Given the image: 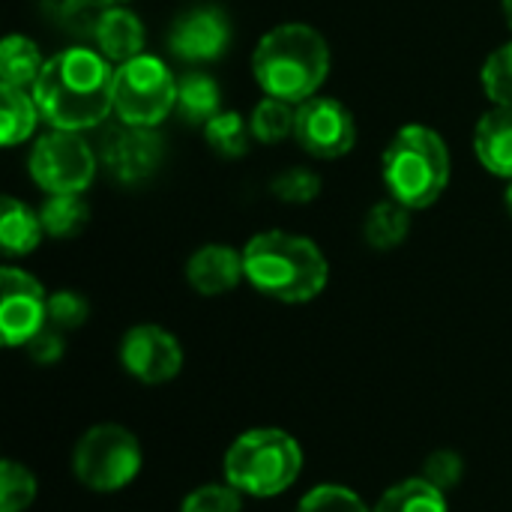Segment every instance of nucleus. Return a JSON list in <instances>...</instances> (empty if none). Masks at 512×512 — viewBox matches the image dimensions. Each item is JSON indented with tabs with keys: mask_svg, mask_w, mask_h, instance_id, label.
<instances>
[{
	"mask_svg": "<svg viewBox=\"0 0 512 512\" xmlns=\"http://www.w3.org/2000/svg\"><path fill=\"white\" fill-rule=\"evenodd\" d=\"M39 105L30 90L0 84V138L6 147L27 141L39 123Z\"/></svg>",
	"mask_w": 512,
	"mask_h": 512,
	"instance_id": "nucleus-19",
	"label": "nucleus"
},
{
	"mask_svg": "<svg viewBox=\"0 0 512 512\" xmlns=\"http://www.w3.org/2000/svg\"><path fill=\"white\" fill-rule=\"evenodd\" d=\"M48 324L45 288L18 267L0 270V333L9 348L27 345Z\"/></svg>",
	"mask_w": 512,
	"mask_h": 512,
	"instance_id": "nucleus-10",
	"label": "nucleus"
},
{
	"mask_svg": "<svg viewBox=\"0 0 512 512\" xmlns=\"http://www.w3.org/2000/svg\"><path fill=\"white\" fill-rule=\"evenodd\" d=\"M183 123L207 126L216 114H222V87L213 75L189 69L177 78V108Z\"/></svg>",
	"mask_w": 512,
	"mask_h": 512,
	"instance_id": "nucleus-17",
	"label": "nucleus"
},
{
	"mask_svg": "<svg viewBox=\"0 0 512 512\" xmlns=\"http://www.w3.org/2000/svg\"><path fill=\"white\" fill-rule=\"evenodd\" d=\"M270 192L282 204H309L321 195V177L306 165H294L273 177Z\"/></svg>",
	"mask_w": 512,
	"mask_h": 512,
	"instance_id": "nucleus-27",
	"label": "nucleus"
},
{
	"mask_svg": "<svg viewBox=\"0 0 512 512\" xmlns=\"http://www.w3.org/2000/svg\"><path fill=\"white\" fill-rule=\"evenodd\" d=\"M177 108V78L171 69L153 57L141 54L117 66L114 81V114L126 126L156 129Z\"/></svg>",
	"mask_w": 512,
	"mask_h": 512,
	"instance_id": "nucleus-6",
	"label": "nucleus"
},
{
	"mask_svg": "<svg viewBox=\"0 0 512 512\" xmlns=\"http://www.w3.org/2000/svg\"><path fill=\"white\" fill-rule=\"evenodd\" d=\"M72 471L90 492H120L141 471V444L117 423L93 426L75 444Z\"/></svg>",
	"mask_w": 512,
	"mask_h": 512,
	"instance_id": "nucleus-7",
	"label": "nucleus"
},
{
	"mask_svg": "<svg viewBox=\"0 0 512 512\" xmlns=\"http://www.w3.org/2000/svg\"><path fill=\"white\" fill-rule=\"evenodd\" d=\"M39 219L48 237L69 240L78 237L90 222V207L81 195H48L39 207Z\"/></svg>",
	"mask_w": 512,
	"mask_h": 512,
	"instance_id": "nucleus-22",
	"label": "nucleus"
},
{
	"mask_svg": "<svg viewBox=\"0 0 512 512\" xmlns=\"http://www.w3.org/2000/svg\"><path fill=\"white\" fill-rule=\"evenodd\" d=\"M411 234V210L399 201H378L366 222H363V237L372 249L378 252H390L396 246H402Z\"/></svg>",
	"mask_w": 512,
	"mask_h": 512,
	"instance_id": "nucleus-20",
	"label": "nucleus"
},
{
	"mask_svg": "<svg viewBox=\"0 0 512 512\" xmlns=\"http://www.w3.org/2000/svg\"><path fill=\"white\" fill-rule=\"evenodd\" d=\"M27 354L36 360V363H42V366H48V363H57L60 357H63V330H57V327H51V324H45L27 345Z\"/></svg>",
	"mask_w": 512,
	"mask_h": 512,
	"instance_id": "nucleus-33",
	"label": "nucleus"
},
{
	"mask_svg": "<svg viewBox=\"0 0 512 512\" xmlns=\"http://www.w3.org/2000/svg\"><path fill=\"white\" fill-rule=\"evenodd\" d=\"M117 69L93 48H66L45 60L33 99L51 129L84 132L114 111Z\"/></svg>",
	"mask_w": 512,
	"mask_h": 512,
	"instance_id": "nucleus-1",
	"label": "nucleus"
},
{
	"mask_svg": "<svg viewBox=\"0 0 512 512\" xmlns=\"http://www.w3.org/2000/svg\"><path fill=\"white\" fill-rule=\"evenodd\" d=\"M501 9H504V18H507V24H510L512 30V0H501Z\"/></svg>",
	"mask_w": 512,
	"mask_h": 512,
	"instance_id": "nucleus-34",
	"label": "nucleus"
},
{
	"mask_svg": "<svg viewBox=\"0 0 512 512\" xmlns=\"http://www.w3.org/2000/svg\"><path fill=\"white\" fill-rule=\"evenodd\" d=\"M303 468L300 444L282 429H252L225 453V480L252 498H276L294 486Z\"/></svg>",
	"mask_w": 512,
	"mask_h": 512,
	"instance_id": "nucleus-5",
	"label": "nucleus"
},
{
	"mask_svg": "<svg viewBox=\"0 0 512 512\" xmlns=\"http://www.w3.org/2000/svg\"><path fill=\"white\" fill-rule=\"evenodd\" d=\"M474 153L486 171L512 180V108L495 105L474 129Z\"/></svg>",
	"mask_w": 512,
	"mask_h": 512,
	"instance_id": "nucleus-16",
	"label": "nucleus"
},
{
	"mask_svg": "<svg viewBox=\"0 0 512 512\" xmlns=\"http://www.w3.org/2000/svg\"><path fill=\"white\" fill-rule=\"evenodd\" d=\"M423 477H426L432 486H438L441 492L453 489V486L462 480V456H456V453H450V450L432 453V456L426 459V465H423Z\"/></svg>",
	"mask_w": 512,
	"mask_h": 512,
	"instance_id": "nucleus-32",
	"label": "nucleus"
},
{
	"mask_svg": "<svg viewBox=\"0 0 512 512\" xmlns=\"http://www.w3.org/2000/svg\"><path fill=\"white\" fill-rule=\"evenodd\" d=\"M162 135L156 129L126 126L111 132L102 144V168L123 186L147 180L162 162Z\"/></svg>",
	"mask_w": 512,
	"mask_h": 512,
	"instance_id": "nucleus-13",
	"label": "nucleus"
},
{
	"mask_svg": "<svg viewBox=\"0 0 512 512\" xmlns=\"http://www.w3.org/2000/svg\"><path fill=\"white\" fill-rule=\"evenodd\" d=\"M483 90L486 96L501 105V108H512V42L495 48L486 63H483Z\"/></svg>",
	"mask_w": 512,
	"mask_h": 512,
	"instance_id": "nucleus-28",
	"label": "nucleus"
},
{
	"mask_svg": "<svg viewBox=\"0 0 512 512\" xmlns=\"http://www.w3.org/2000/svg\"><path fill=\"white\" fill-rule=\"evenodd\" d=\"M42 66H45V60H42L33 39L18 36V33L3 39V45H0V84L33 90Z\"/></svg>",
	"mask_w": 512,
	"mask_h": 512,
	"instance_id": "nucleus-21",
	"label": "nucleus"
},
{
	"mask_svg": "<svg viewBox=\"0 0 512 512\" xmlns=\"http://www.w3.org/2000/svg\"><path fill=\"white\" fill-rule=\"evenodd\" d=\"M381 174L393 201L405 204L408 210H426L450 183V150L435 129L411 123L387 144L381 156Z\"/></svg>",
	"mask_w": 512,
	"mask_h": 512,
	"instance_id": "nucleus-4",
	"label": "nucleus"
},
{
	"mask_svg": "<svg viewBox=\"0 0 512 512\" xmlns=\"http://www.w3.org/2000/svg\"><path fill=\"white\" fill-rule=\"evenodd\" d=\"M90 315V306L81 294L75 291H54L48 297V324L57 330H78Z\"/></svg>",
	"mask_w": 512,
	"mask_h": 512,
	"instance_id": "nucleus-30",
	"label": "nucleus"
},
{
	"mask_svg": "<svg viewBox=\"0 0 512 512\" xmlns=\"http://www.w3.org/2000/svg\"><path fill=\"white\" fill-rule=\"evenodd\" d=\"M507 207H510V213H512V180H510V189H507Z\"/></svg>",
	"mask_w": 512,
	"mask_h": 512,
	"instance_id": "nucleus-36",
	"label": "nucleus"
},
{
	"mask_svg": "<svg viewBox=\"0 0 512 512\" xmlns=\"http://www.w3.org/2000/svg\"><path fill=\"white\" fill-rule=\"evenodd\" d=\"M204 138L210 144L213 153L225 156V159H240L249 153V141H252V126L249 120H243L234 111H222L216 114L207 126H204Z\"/></svg>",
	"mask_w": 512,
	"mask_h": 512,
	"instance_id": "nucleus-25",
	"label": "nucleus"
},
{
	"mask_svg": "<svg viewBox=\"0 0 512 512\" xmlns=\"http://www.w3.org/2000/svg\"><path fill=\"white\" fill-rule=\"evenodd\" d=\"M249 126H252V138L255 141H261V144H279L288 135H294L297 105L282 102V99H273V96H264L255 105V111L249 117Z\"/></svg>",
	"mask_w": 512,
	"mask_h": 512,
	"instance_id": "nucleus-24",
	"label": "nucleus"
},
{
	"mask_svg": "<svg viewBox=\"0 0 512 512\" xmlns=\"http://www.w3.org/2000/svg\"><path fill=\"white\" fill-rule=\"evenodd\" d=\"M228 45H231V21L219 6H207V3L192 6L180 12L168 30V51L189 66H201L225 57Z\"/></svg>",
	"mask_w": 512,
	"mask_h": 512,
	"instance_id": "nucleus-11",
	"label": "nucleus"
},
{
	"mask_svg": "<svg viewBox=\"0 0 512 512\" xmlns=\"http://www.w3.org/2000/svg\"><path fill=\"white\" fill-rule=\"evenodd\" d=\"M36 498V480L33 474L6 459L0 465V512H24Z\"/></svg>",
	"mask_w": 512,
	"mask_h": 512,
	"instance_id": "nucleus-26",
	"label": "nucleus"
},
{
	"mask_svg": "<svg viewBox=\"0 0 512 512\" xmlns=\"http://www.w3.org/2000/svg\"><path fill=\"white\" fill-rule=\"evenodd\" d=\"M45 228L36 210H30L24 201L6 195L0 201V246L9 258H21L30 255L39 240H42Z\"/></svg>",
	"mask_w": 512,
	"mask_h": 512,
	"instance_id": "nucleus-18",
	"label": "nucleus"
},
{
	"mask_svg": "<svg viewBox=\"0 0 512 512\" xmlns=\"http://www.w3.org/2000/svg\"><path fill=\"white\" fill-rule=\"evenodd\" d=\"M93 36H96L99 54L108 57L114 66H123V63L141 57L144 42H147L141 18L135 12H129L126 6H105Z\"/></svg>",
	"mask_w": 512,
	"mask_h": 512,
	"instance_id": "nucleus-15",
	"label": "nucleus"
},
{
	"mask_svg": "<svg viewBox=\"0 0 512 512\" xmlns=\"http://www.w3.org/2000/svg\"><path fill=\"white\" fill-rule=\"evenodd\" d=\"M102 3H105V6H123L126 0H102Z\"/></svg>",
	"mask_w": 512,
	"mask_h": 512,
	"instance_id": "nucleus-35",
	"label": "nucleus"
},
{
	"mask_svg": "<svg viewBox=\"0 0 512 512\" xmlns=\"http://www.w3.org/2000/svg\"><path fill=\"white\" fill-rule=\"evenodd\" d=\"M297 512H369L366 504L345 486H318L312 489L303 501Z\"/></svg>",
	"mask_w": 512,
	"mask_h": 512,
	"instance_id": "nucleus-29",
	"label": "nucleus"
},
{
	"mask_svg": "<svg viewBox=\"0 0 512 512\" xmlns=\"http://www.w3.org/2000/svg\"><path fill=\"white\" fill-rule=\"evenodd\" d=\"M120 363L141 384H165L183 369V348L174 333L156 324H138L120 342Z\"/></svg>",
	"mask_w": 512,
	"mask_h": 512,
	"instance_id": "nucleus-12",
	"label": "nucleus"
},
{
	"mask_svg": "<svg viewBox=\"0 0 512 512\" xmlns=\"http://www.w3.org/2000/svg\"><path fill=\"white\" fill-rule=\"evenodd\" d=\"M330 72V48L324 36L300 21L267 30L252 54V75L264 96L300 105L318 96Z\"/></svg>",
	"mask_w": 512,
	"mask_h": 512,
	"instance_id": "nucleus-2",
	"label": "nucleus"
},
{
	"mask_svg": "<svg viewBox=\"0 0 512 512\" xmlns=\"http://www.w3.org/2000/svg\"><path fill=\"white\" fill-rule=\"evenodd\" d=\"M180 512H243L240 492L228 486H201L192 495H186Z\"/></svg>",
	"mask_w": 512,
	"mask_h": 512,
	"instance_id": "nucleus-31",
	"label": "nucleus"
},
{
	"mask_svg": "<svg viewBox=\"0 0 512 512\" xmlns=\"http://www.w3.org/2000/svg\"><path fill=\"white\" fill-rule=\"evenodd\" d=\"M246 279L243 267V252L225 246V243H210L201 246L189 261H186V282L204 294V297H219L228 294Z\"/></svg>",
	"mask_w": 512,
	"mask_h": 512,
	"instance_id": "nucleus-14",
	"label": "nucleus"
},
{
	"mask_svg": "<svg viewBox=\"0 0 512 512\" xmlns=\"http://www.w3.org/2000/svg\"><path fill=\"white\" fill-rule=\"evenodd\" d=\"M243 267L249 285L279 303L315 300L330 276L324 252L291 231L255 234L243 249Z\"/></svg>",
	"mask_w": 512,
	"mask_h": 512,
	"instance_id": "nucleus-3",
	"label": "nucleus"
},
{
	"mask_svg": "<svg viewBox=\"0 0 512 512\" xmlns=\"http://www.w3.org/2000/svg\"><path fill=\"white\" fill-rule=\"evenodd\" d=\"M297 144L315 159H339L351 153L357 141V126L351 111L333 96H312L297 105Z\"/></svg>",
	"mask_w": 512,
	"mask_h": 512,
	"instance_id": "nucleus-9",
	"label": "nucleus"
},
{
	"mask_svg": "<svg viewBox=\"0 0 512 512\" xmlns=\"http://www.w3.org/2000/svg\"><path fill=\"white\" fill-rule=\"evenodd\" d=\"M33 183L48 195H81L96 174V156L81 132L51 129L36 138L27 159Z\"/></svg>",
	"mask_w": 512,
	"mask_h": 512,
	"instance_id": "nucleus-8",
	"label": "nucleus"
},
{
	"mask_svg": "<svg viewBox=\"0 0 512 512\" xmlns=\"http://www.w3.org/2000/svg\"><path fill=\"white\" fill-rule=\"evenodd\" d=\"M372 512H447V498L426 477H414L387 489Z\"/></svg>",
	"mask_w": 512,
	"mask_h": 512,
	"instance_id": "nucleus-23",
	"label": "nucleus"
}]
</instances>
